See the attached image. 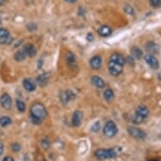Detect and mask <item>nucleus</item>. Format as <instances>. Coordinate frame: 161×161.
Here are the masks:
<instances>
[{
	"label": "nucleus",
	"mask_w": 161,
	"mask_h": 161,
	"mask_svg": "<svg viewBox=\"0 0 161 161\" xmlns=\"http://www.w3.org/2000/svg\"><path fill=\"white\" fill-rule=\"evenodd\" d=\"M126 60L120 53H113L110 58L108 62V69L112 76H118L123 71Z\"/></svg>",
	"instance_id": "nucleus-1"
},
{
	"label": "nucleus",
	"mask_w": 161,
	"mask_h": 161,
	"mask_svg": "<svg viewBox=\"0 0 161 161\" xmlns=\"http://www.w3.org/2000/svg\"><path fill=\"white\" fill-rule=\"evenodd\" d=\"M48 113L46 109L45 106L40 102L33 104L30 108V118L33 124L40 125L42 124V121L47 116Z\"/></svg>",
	"instance_id": "nucleus-2"
},
{
	"label": "nucleus",
	"mask_w": 161,
	"mask_h": 161,
	"mask_svg": "<svg viewBox=\"0 0 161 161\" xmlns=\"http://www.w3.org/2000/svg\"><path fill=\"white\" fill-rule=\"evenodd\" d=\"M116 152L113 148H109V149H104V148H100L97 149L95 152V156L99 159H113L116 157Z\"/></svg>",
	"instance_id": "nucleus-3"
},
{
	"label": "nucleus",
	"mask_w": 161,
	"mask_h": 161,
	"mask_svg": "<svg viewBox=\"0 0 161 161\" xmlns=\"http://www.w3.org/2000/svg\"><path fill=\"white\" fill-rule=\"evenodd\" d=\"M118 132V129L116 127V124L113 121H108L103 128L104 135L107 137V138H113L117 134Z\"/></svg>",
	"instance_id": "nucleus-4"
},
{
	"label": "nucleus",
	"mask_w": 161,
	"mask_h": 161,
	"mask_svg": "<svg viewBox=\"0 0 161 161\" xmlns=\"http://www.w3.org/2000/svg\"><path fill=\"white\" fill-rule=\"evenodd\" d=\"M127 132L132 138L138 140H143L146 138V133L143 130L135 127H129L127 128Z\"/></svg>",
	"instance_id": "nucleus-5"
},
{
	"label": "nucleus",
	"mask_w": 161,
	"mask_h": 161,
	"mask_svg": "<svg viewBox=\"0 0 161 161\" xmlns=\"http://www.w3.org/2000/svg\"><path fill=\"white\" fill-rule=\"evenodd\" d=\"M75 98V94L70 90H67L62 91L60 94V100L62 104H68L69 101H71Z\"/></svg>",
	"instance_id": "nucleus-6"
},
{
	"label": "nucleus",
	"mask_w": 161,
	"mask_h": 161,
	"mask_svg": "<svg viewBox=\"0 0 161 161\" xmlns=\"http://www.w3.org/2000/svg\"><path fill=\"white\" fill-rule=\"evenodd\" d=\"M0 103L3 109L10 110L12 107V99L10 96V95L7 93H4L2 95L0 98Z\"/></svg>",
	"instance_id": "nucleus-7"
},
{
	"label": "nucleus",
	"mask_w": 161,
	"mask_h": 161,
	"mask_svg": "<svg viewBox=\"0 0 161 161\" xmlns=\"http://www.w3.org/2000/svg\"><path fill=\"white\" fill-rule=\"evenodd\" d=\"M12 42V37L10 36L9 30L3 28H0V43L10 44Z\"/></svg>",
	"instance_id": "nucleus-8"
},
{
	"label": "nucleus",
	"mask_w": 161,
	"mask_h": 161,
	"mask_svg": "<svg viewBox=\"0 0 161 161\" xmlns=\"http://www.w3.org/2000/svg\"><path fill=\"white\" fill-rule=\"evenodd\" d=\"M144 60L146 62V63L150 66L153 69H158L159 67V63L157 58H155L154 55L147 54L144 57Z\"/></svg>",
	"instance_id": "nucleus-9"
},
{
	"label": "nucleus",
	"mask_w": 161,
	"mask_h": 161,
	"mask_svg": "<svg viewBox=\"0 0 161 161\" xmlns=\"http://www.w3.org/2000/svg\"><path fill=\"white\" fill-rule=\"evenodd\" d=\"M66 62H67V65L68 68L71 69H76L78 67L77 61H76V57L75 55L71 52H67L66 54Z\"/></svg>",
	"instance_id": "nucleus-10"
},
{
	"label": "nucleus",
	"mask_w": 161,
	"mask_h": 161,
	"mask_svg": "<svg viewBox=\"0 0 161 161\" xmlns=\"http://www.w3.org/2000/svg\"><path fill=\"white\" fill-rule=\"evenodd\" d=\"M83 121V112L81 111H75L73 114V117H72V125L74 127H79Z\"/></svg>",
	"instance_id": "nucleus-11"
},
{
	"label": "nucleus",
	"mask_w": 161,
	"mask_h": 161,
	"mask_svg": "<svg viewBox=\"0 0 161 161\" xmlns=\"http://www.w3.org/2000/svg\"><path fill=\"white\" fill-rule=\"evenodd\" d=\"M49 79H50V74L49 73H43V74L37 76L36 82L39 86L44 87L47 84Z\"/></svg>",
	"instance_id": "nucleus-12"
},
{
	"label": "nucleus",
	"mask_w": 161,
	"mask_h": 161,
	"mask_svg": "<svg viewBox=\"0 0 161 161\" xmlns=\"http://www.w3.org/2000/svg\"><path fill=\"white\" fill-rule=\"evenodd\" d=\"M90 65L93 69H95V70L100 69L101 65H102V58H101V57L99 55H95V56L92 57L90 60Z\"/></svg>",
	"instance_id": "nucleus-13"
},
{
	"label": "nucleus",
	"mask_w": 161,
	"mask_h": 161,
	"mask_svg": "<svg viewBox=\"0 0 161 161\" xmlns=\"http://www.w3.org/2000/svg\"><path fill=\"white\" fill-rule=\"evenodd\" d=\"M23 86L26 89V90L29 92H33L36 90V84L30 78H25L23 80Z\"/></svg>",
	"instance_id": "nucleus-14"
},
{
	"label": "nucleus",
	"mask_w": 161,
	"mask_h": 161,
	"mask_svg": "<svg viewBox=\"0 0 161 161\" xmlns=\"http://www.w3.org/2000/svg\"><path fill=\"white\" fill-rule=\"evenodd\" d=\"M135 114L137 115H139V116H142L143 118H144L146 119L147 117L148 116V114H149V110L146 106L144 105H140L139 107H137V109H136Z\"/></svg>",
	"instance_id": "nucleus-15"
},
{
	"label": "nucleus",
	"mask_w": 161,
	"mask_h": 161,
	"mask_svg": "<svg viewBox=\"0 0 161 161\" xmlns=\"http://www.w3.org/2000/svg\"><path fill=\"white\" fill-rule=\"evenodd\" d=\"M24 50L26 52V55L30 57V58H34L36 57V53H37V51H36V48L35 47V46L31 44V43H28L26 44L25 46H24Z\"/></svg>",
	"instance_id": "nucleus-16"
},
{
	"label": "nucleus",
	"mask_w": 161,
	"mask_h": 161,
	"mask_svg": "<svg viewBox=\"0 0 161 161\" xmlns=\"http://www.w3.org/2000/svg\"><path fill=\"white\" fill-rule=\"evenodd\" d=\"M146 51L148 52V54H157L159 52V46L158 45L153 42H148L145 46Z\"/></svg>",
	"instance_id": "nucleus-17"
},
{
	"label": "nucleus",
	"mask_w": 161,
	"mask_h": 161,
	"mask_svg": "<svg viewBox=\"0 0 161 161\" xmlns=\"http://www.w3.org/2000/svg\"><path fill=\"white\" fill-rule=\"evenodd\" d=\"M91 83L94 86H95L98 89H104L106 86V83L103 80V78H101L99 76H93L91 78Z\"/></svg>",
	"instance_id": "nucleus-18"
},
{
	"label": "nucleus",
	"mask_w": 161,
	"mask_h": 161,
	"mask_svg": "<svg viewBox=\"0 0 161 161\" xmlns=\"http://www.w3.org/2000/svg\"><path fill=\"white\" fill-rule=\"evenodd\" d=\"M112 30L108 26H101L98 30V34L102 37H108L111 35Z\"/></svg>",
	"instance_id": "nucleus-19"
},
{
	"label": "nucleus",
	"mask_w": 161,
	"mask_h": 161,
	"mask_svg": "<svg viewBox=\"0 0 161 161\" xmlns=\"http://www.w3.org/2000/svg\"><path fill=\"white\" fill-rule=\"evenodd\" d=\"M26 57H27V55H26L25 50L23 48L15 52V54L14 56V60L16 62H22L26 59Z\"/></svg>",
	"instance_id": "nucleus-20"
},
{
	"label": "nucleus",
	"mask_w": 161,
	"mask_h": 161,
	"mask_svg": "<svg viewBox=\"0 0 161 161\" xmlns=\"http://www.w3.org/2000/svg\"><path fill=\"white\" fill-rule=\"evenodd\" d=\"M104 95V99L110 102V101H111L113 100V99L115 98V94L113 92V90L111 89H107V90L104 91L103 93Z\"/></svg>",
	"instance_id": "nucleus-21"
},
{
	"label": "nucleus",
	"mask_w": 161,
	"mask_h": 161,
	"mask_svg": "<svg viewBox=\"0 0 161 161\" xmlns=\"http://www.w3.org/2000/svg\"><path fill=\"white\" fill-rule=\"evenodd\" d=\"M131 53H132V57L138 58V59H139V58H141L143 57V51L139 47H138V46L132 47V50H131Z\"/></svg>",
	"instance_id": "nucleus-22"
},
{
	"label": "nucleus",
	"mask_w": 161,
	"mask_h": 161,
	"mask_svg": "<svg viewBox=\"0 0 161 161\" xmlns=\"http://www.w3.org/2000/svg\"><path fill=\"white\" fill-rule=\"evenodd\" d=\"M12 123V120L9 116H2L0 118V125L2 126L3 127H8Z\"/></svg>",
	"instance_id": "nucleus-23"
},
{
	"label": "nucleus",
	"mask_w": 161,
	"mask_h": 161,
	"mask_svg": "<svg viewBox=\"0 0 161 161\" xmlns=\"http://www.w3.org/2000/svg\"><path fill=\"white\" fill-rule=\"evenodd\" d=\"M144 121V118H143L142 116H139V115H137V114H134V116H132V122L133 124H135V125H139V124H141Z\"/></svg>",
	"instance_id": "nucleus-24"
},
{
	"label": "nucleus",
	"mask_w": 161,
	"mask_h": 161,
	"mask_svg": "<svg viewBox=\"0 0 161 161\" xmlns=\"http://www.w3.org/2000/svg\"><path fill=\"white\" fill-rule=\"evenodd\" d=\"M16 107L19 112H24L26 108V104L20 100H16Z\"/></svg>",
	"instance_id": "nucleus-25"
},
{
	"label": "nucleus",
	"mask_w": 161,
	"mask_h": 161,
	"mask_svg": "<svg viewBox=\"0 0 161 161\" xmlns=\"http://www.w3.org/2000/svg\"><path fill=\"white\" fill-rule=\"evenodd\" d=\"M101 128V126H100V122H96V123H95L91 127V131L94 132H97L100 131V129Z\"/></svg>",
	"instance_id": "nucleus-26"
},
{
	"label": "nucleus",
	"mask_w": 161,
	"mask_h": 161,
	"mask_svg": "<svg viewBox=\"0 0 161 161\" xmlns=\"http://www.w3.org/2000/svg\"><path fill=\"white\" fill-rule=\"evenodd\" d=\"M149 3L153 8H159L161 6V0H149Z\"/></svg>",
	"instance_id": "nucleus-27"
},
{
	"label": "nucleus",
	"mask_w": 161,
	"mask_h": 161,
	"mask_svg": "<svg viewBox=\"0 0 161 161\" xmlns=\"http://www.w3.org/2000/svg\"><path fill=\"white\" fill-rule=\"evenodd\" d=\"M124 11L127 14H131V15H133L134 14V10L132 9V7H131L130 5H126L124 7Z\"/></svg>",
	"instance_id": "nucleus-28"
},
{
	"label": "nucleus",
	"mask_w": 161,
	"mask_h": 161,
	"mask_svg": "<svg viewBox=\"0 0 161 161\" xmlns=\"http://www.w3.org/2000/svg\"><path fill=\"white\" fill-rule=\"evenodd\" d=\"M11 149L14 152H19L21 149V146L19 143H12L11 144Z\"/></svg>",
	"instance_id": "nucleus-29"
},
{
	"label": "nucleus",
	"mask_w": 161,
	"mask_h": 161,
	"mask_svg": "<svg viewBox=\"0 0 161 161\" xmlns=\"http://www.w3.org/2000/svg\"><path fill=\"white\" fill-rule=\"evenodd\" d=\"M41 143H42V148H44V149H48V148L50 147V143L46 139H42Z\"/></svg>",
	"instance_id": "nucleus-30"
},
{
	"label": "nucleus",
	"mask_w": 161,
	"mask_h": 161,
	"mask_svg": "<svg viewBox=\"0 0 161 161\" xmlns=\"http://www.w3.org/2000/svg\"><path fill=\"white\" fill-rule=\"evenodd\" d=\"M86 39H87L88 42H93L95 37H94L93 34H92V33H88L87 36H86Z\"/></svg>",
	"instance_id": "nucleus-31"
},
{
	"label": "nucleus",
	"mask_w": 161,
	"mask_h": 161,
	"mask_svg": "<svg viewBox=\"0 0 161 161\" xmlns=\"http://www.w3.org/2000/svg\"><path fill=\"white\" fill-rule=\"evenodd\" d=\"M3 150H4V146H3V143L2 142H0V155H3Z\"/></svg>",
	"instance_id": "nucleus-32"
},
{
	"label": "nucleus",
	"mask_w": 161,
	"mask_h": 161,
	"mask_svg": "<svg viewBox=\"0 0 161 161\" xmlns=\"http://www.w3.org/2000/svg\"><path fill=\"white\" fill-rule=\"evenodd\" d=\"M2 161H14V159L12 157H10V156H6V157H4L3 159V160Z\"/></svg>",
	"instance_id": "nucleus-33"
},
{
	"label": "nucleus",
	"mask_w": 161,
	"mask_h": 161,
	"mask_svg": "<svg viewBox=\"0 0 161 161\" xmlns=\"http://www.w3.org/2000/svg\"><path fill=\"white\" fill-rule=\"evenodd\" d=\"M65 2H68V3H76L78 0H64Z\"/></svg>",
	"instance_id": "nucleus-34"
},
{
	"label": "nucleus",
	"mask_w": 161,
	"mask_h": 161,
	"mask_svg": "<svg viewBox=\"0 0 161 161\" xmlns=\"http://www.w3.org/2000/svg\"><path fill=\"white\" fill-rule=\"evenodd\" d=\"M7 0H0V5H3L4 3H6Z\"/></svg>",
	"instance_id": "nucleus-35"
},
{
	"label": "nucleus",
	"mask_w": 161,
	"mask_h": 161,
	"mask_svg": "<svg viewBox=\"0 0 161 161\" xmlns=\"http://www.w3.org/2000/svg\"><path fill=\"white\" fill-rule=\"evenodd\" d=\"M2 23V17H1V14H0V24Z\"/></svg>",
	"instance_id": "nucleus-36"
},
{
	"label": "nucleus",
	"mask_w": 161,
	"mask_h": 161,
	"mask_svg": "<svg viewBox=\"0 0 161 161\" xmlns=\"http://www.w3.org/2000/svg\"><path fill=\"white\" fill-rule=\"evenodd\" d=\"M150 161H159V160H157V159H152V160Z\"/></svg>",
	"instance_id": "nucleus-37"
}]
</instances>
